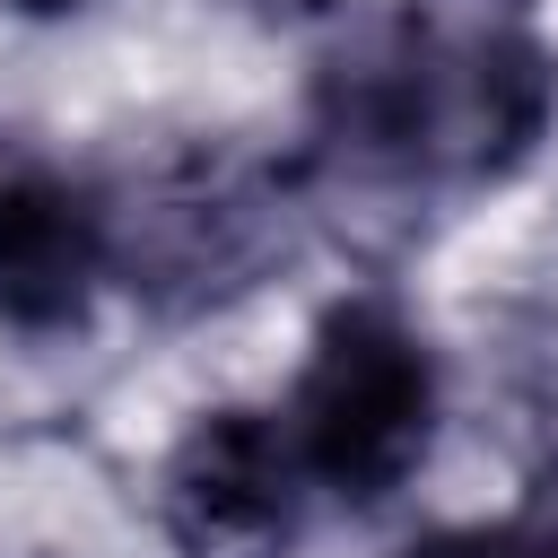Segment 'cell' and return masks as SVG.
Segmentation results:
<instances>
[{"instance_id": "cell-1", "label": "cell", "mask_w": 558, "mask_h": 558, "mask_svg": "<svg viewBox=\"0 0 558 558\" xmlns=\"http://www.w3.org/2000/svg\"><path fill=\"white\" fill-rule=\"evenodd\" d=\"M558 61L532 0H401L314 87V157L366 192H471L532 157Z\"/></svg>"}, {"instance_id": "cell-2", "label": "cell", "mask_w": 558, "mask_h": 558, "mask_svg": "<svg viewBox=\"0 0 558 558\" xmlns=\"http://www.w3.org/2000/svg\"><path fill=\"white\" fill-rule=\"evenodd\" d=\"M427 436H436L427 340L375 296L331 305L296 375V410H288L296 471L340 506H384L427 462Z\"/></svg>"}, {"instance_id": "cell-3", "label": "cell", "mask_w": 558, "mask_h": 558, "mask_svg": "<svg viewBox=\"0 0 558 558\" xmlns=\"http://www.w3.org/2000/svg\"><path fill=\"white\" fill-rule=\"evenodd\" d=\"M105 253L166 314L218 305L288 253V174L244 148H183L105 209Z\"/></svg>"}, {"instance_id": "cell-4", "label": "cell", "mask_w": 558, "mask_h": 558, "mask_svg": "<svg viewBox=\"0 0 558 558\" xmlns=\"http://www.w3.org/2000/svg\"><path fill=\"white\" fill-rule=\"evenodd\" d=\"M296 445L262 410H209L183 427L157 480L174 558H288L296 541Z\"/></svg>"}, {"instance_id": "cell-5", "label": "cell", "mask_w": 558, "mask_h": 558, "mask_svg": "<svg viewBox=\"0 0 558 558\" xmlns=\"http://www.w3.org/2000/svg\"><path fill=\"white\" fill-rule=\"evenodd\" d=\"M96 279H113L105 209L44 166L0 174V323L9 331H70L87 314Z\"/></svg>"}, {"instance_id": "cell-6", "label": "cell", "mask_w": 558, "mask_h": 558, "mask_svg": "<svg viewBox=\"0 0 558 558\" xmlns=\"http://www.w3.org/2000/svg\"><path fill=\"white\" fill-rule=\"evenodd\" d=\"M410 558H558V488H549V497H532V506H523V514H506V523L436 532V541H418Z\"/></svg>"}, {"instance_id": "cell-7", "label": "cell", "mask_w": 558, "mask_h": 558, "mask_svg": "<svg viewBox=\"0 0 558 558\" xmlns=\"http://www.w3.org/2000/svg\"><path fill=\"white\" fill-rule=\"evenodd\" d=\"M17 9H35V17H52V9H78V0H17Z\"/></svg>"}]
</instances>
